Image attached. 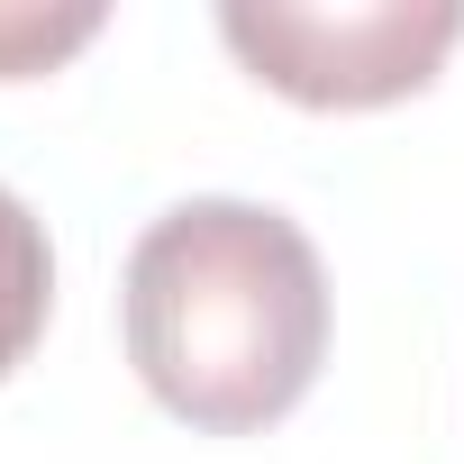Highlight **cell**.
<instances>
[{"label":"cell","instance_id":"6da1fadb","mask_svg":"<svg viewBox=\"0 0 464 464\" xmlns=\"http://www.w3.org/2000/svg\"><path fill=\"white\" fill-rule=\"evenodd\" d=\"M137 382L200 437H256L292 419L328 364V274L301 218L265 200H173L119 283Z\"/></svg>","mask_w":464,"mask_h":464},{"label":"cell","instance_id":"7a4b0ae2","mask_svg":"<svg viewBox=\"0 0 464 464\" xmlns=\"http://www.w3.org/2000/svg\"><path fill=\"white\" fill-rule=\"evenodd\" d=\"M218 37L256 82L301 110H382L437 82L446 46L464 37L455 0H364V10H283V0H227Z\"/></svg>","mask_w":464,"mask_h":464},{"label":"cell","instance_id":"3957f363","mask_svg":"<svg viewBox=\"0 0 464 464\" xmlns=\"http://www.w3.org/2000/svg\"><path fill=\"white\" fill-rule=\"evenodd\" d=\"M46 310H55V246H46L37 209L0 182V382L46 337Z\"/></svg>","mask_w":464,"mask_h":464},{"label":"cell","instance_id":"277c9868","mask_svg":"<svg viewBox=\"0 0 464 464\" xmlns=\"http://www.w3.org/2000/svg\"><path fill=\"white\" fill-rule=\"evenodd\" d=\"M92 37H101V10H28V0H0V82H28V73L64 64Z\"/></svg>","mask_w":464,"mask_h":464}]
</instances>
